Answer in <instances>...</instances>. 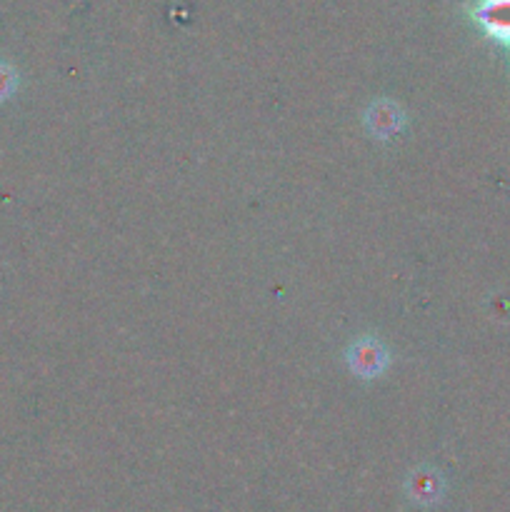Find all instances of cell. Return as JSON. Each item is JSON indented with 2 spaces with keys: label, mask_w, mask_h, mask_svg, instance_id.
<instances>
[{
  "label": "cell",
  "mask_w": 510,
  "mask_h": 512,
  "mask_svg": "<svg viewBox=\"0 0 510 512\" xmlns=\"http://www.w3.org/2000/svg\"><path fill=\"white\" fill-rule=\"evenodd\" d=\"M18 73H15L13 65H8L5 60H0V103L3 100H8L10 95L18 90Z\"/></svg>",
  "instance_id": "5b68a950"
},
{
  "label": "cell",
  "mask_w": 510,
  "mask_h": 512,
  "mask_svg": "<svg viewBox=\"0 0 510 512\" xmlns=\"http://www.w3.org/2000/svg\"><path fill=\"white\" fill-rule=\"evenodd\" d=\"M470 15L490 40L510 48V0H478Z\"/></svg>",
  "instance_id": "6da1fadb"
},
{
  "label": "cell",
  "mask_w": 510,
  "mask_h": 512,
  "mask_svg": "<svg viewBox=\"0 0 510 512\" xmlns=\"http://www.w3.org/2000/svg\"><path fill=\"white\" fill-rule=\"evenodd\" d=\"M365 125L375 138H393L403 130L405 115L393 100H378L370 105L368 115H365Z\"/></svg>",
  "instance_id": "3957f363"
},
{
  "label": "cell",
  "mask_w": 510,
  "mask_h": 512,
  "mask_svg": "<svg viewBox=\"0 0 510 512\" xmlns=\"http://www.w3.org/2000/svg\"><path fill=\"white\" fill-rule=\"evenodd\" d=\"M440 480L435 473H413V485H410V490H413V498L415 500H425V503H433V500H438L440 495Z\"/></svg>",
  "instance_id": "277c9868"
},
{
  "label": "cell",
  "mask_w": 510,
  "mask_h": 512,
  "mask_svg": "<svg viewBox=\"0 0 510 512\" xmlns=\"http://www.w3.org/2000/svg\"><path fill=\"white\" fill-rule=\"evenodd\" d=\"M390 358L385 345L378 338H358L348 350V365L360 378H378L385 373Z\"/></svg>",
  "instance_id": "7a4b0ae2"
}]
</instances>
